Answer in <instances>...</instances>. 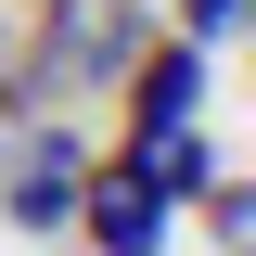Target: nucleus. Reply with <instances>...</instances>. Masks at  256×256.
<instances>
[{
  "mask_svg": "<svg viewBox=\"0 0 256 256\" xmlns=\"http://www.w3.org/2000/svg\"><path fill=\"white\" fill-rule=\"evenodd\" d=\"M141 52V13L128 0H52V38H38L26 90H90V77H128Z\"/></svg>",
  "mask_w": 256,
  "mask_h": 256,
  "instance_id": "1",
  "label": "nucleus"
},
{
  "mask_svg": "<svg viewBox=\"0 0 256 256\" xmlns=\"http://www.w3.org/2000/svg\"><path fill=\"white\" fill-rule=\"evenodd\" d=\"M77 192H90V141H64V128H26V141L0 154V218L13 230H64Z\"/></svg>",
  "mask_w": 256,
  "mask_h": 256,
  "instance_id": "2",
  "label": "nucleus"
},
{
  "mask_svg": "<svg viewBox=\"0 0 256 256\" xmlns=\"http://www.w3.org/2000/svg\"><path fill=\"white\" fill-rule=\"evenodd\" d=\"M77 218H90V244H102V256H154V244H166V192L141 180V166H90Z\"/></svg>",
  "mask_w": 256,
  "mask_h": 256,
  "instance_id": "3",
  "label": "nucleus"
},
{
  "mask_svg": "<svg viewBox=\"0 0 256 256\" xmlns=\"http://www.w3.org/2000/svg\"><path fill=\"white\" fill-rule=\"evenodd\" d=\"M141 77V141L154 128H192V102H205V52H154V64H128Z\"/></svg>",
  "mask_w": 256,
  "mask_h": 256,
  "instance_id": "4",
  "label": "nucleus"
},
{
  "mask_svg": "<svg viewBox=\"0 0 256 256\" xmlns=\"http://www.w3.org/2000/svg\"><path fill=\"white\" fill-rule=\"evenodd\" d=\"M180 26H192V52H218V38H244V0H180Z\"/></svg>",
  "mask_w": 256,
  "mask_h": 256,
  "instance_id": "5",
  "label": "nucleus"
}]
</instances>
